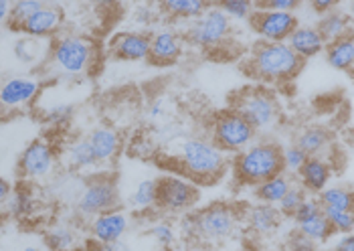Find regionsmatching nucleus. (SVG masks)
Returning <instances> with one entry per match:
<instances>
[{
  "mask_svg": "<svg viewBox=\"0 0 354 251\" xmlns=\"http://www.w3.org/2000/svg\"><path fill=\"white\" fill-rule=\"evenodd\" d=\"M67 160H69V167L77 168V170H87V168L100 167V162H97V158L93 154V148L87 142V138L73 140L67 146Z\"/></svg>",
  "mask_w": 354,
  "mask_h": 251,
  "instance_id": "obj_27",
  "label": "nucleus"
},
{
  "mask_svg": "<svg viewBox=\"0 0 354 251\" xmlns=\"http://www.w3.org/2000/svg\"><path fill=\"white\" fill-rule=\"evenodd\" d=\"M304 67V61L286 43H259L247 65L251 77L261 82H292Z\"/></svg>",
  "mask_w": 354,
  "mask_h": 251,
  "instance_id": "obj_3",
  "label": "nucleus"
},
{
  "mask_svg": "<svg viewBox=\"0 0 354 251\" xmlns=\"http://www.w3.org/2000/svg\"><path fill=\"white\" fill-rule=\"evenodd\" d=\"M306 198H308V193L301 189L300 185H292V189L281 196V201L275 205V209L279 211V215L283 219H292V215L298 211V207H300Z\"/></svg>",
  "mask_w": 354,
  "mask_h": 251,
  "instance_id": "obj_33",
  "label": "nucleus"
},
{
  "mask_svg": "<svg viewBox=\"0 0 354 251\" xmlns=\"http://www.w3.org/2000/svg\"><path fill=\"white\" fill-rule=\"evenodd\" d=\"M318 35L322 37L324 43H332L344 35H351L353 32V23H351V17L346 12H342L340 8H334L326 15L320 17L318 25H316Z\"/></svg>",
  "mask_w": 354,
  "mask_h": 251,
  "instance_id": "obj_23",
  "label": "nucleus"
},
{
  "mask_svg": "<svg viewBox=\"0 0 354 251\" xmlns=\"http://www.w3.org/2000/svg\"><path fill=\"white\" fill-rule=\"evenodd\" d=\"M332 178V168L326 158H318V156H312L304 162V167L298 172V180H300V187L306 193H322L328 187Z\"/></svg>",
  "mask_w": 354,
  "mask_h": 251,
  "instance_id": "obj_19",
  "label": "nucleus"
},
{
  "mask_svg": "<svg viewBox=\"0 0 354 251\" xmlns=\"http://www.w3.org/2000/svg\"><path fill=\"white\" fill-rule=\"evenodd\" d=\"M324 217L332 227L334 233L348 235L354 229V213L353 211H338V209H322Z\"/></svg>",
  "mask_w": 354,
  "mask_h": 251,
  "instance_id": "obj_36",
  "label": "nucleus"
},
{
  "mask_svg": "<svg viewBox=\"0 0 354 251\" xmlns=\"http://www.w3.org/2000/svg\"><path fill=\"white\" fill-rule=\"evenodd\" d=\"M292 185H296L294 178H292L290 174L281 172V174H277V176H272V178H268V180L255 185V187H253V196H255L257 203H263V205H272V207H275V205L281 201V196L292 189Z\"/></svg>",
  "mask_w": 354,
  "mask_h": 251,
  "instance_id": "obj_24",
  "label": "nucleus"
},
{
  "mask_svg": "<svg viewBox=\"0 0 354 251\" xmlns=\"http://www.w3.org/2000/svg\"><path fill=\"white\" fill-rule=\"evenodd\" d=\"M12 193V187L6 178H0V205H4L8 201V196Z\"/></svg>",
  "mask_w": 354,
  "mask_h": 251,
  "instance_id": "obj_45",
  "label": "nucleus"
},
{
  "mask_svg": "<svg viewBox=\"0 0 354 251\" xmlns=\"http://www.w3.org/2000/svg\"><path fill=\"white\" fill-rule=\"evenodd\" d=\"M63 25V10L55 4H47L37 10L27 23L23 27L19 28V32H23L25 37H30V39H49V37H55L57 30Z\"/></svg>",
  "mask_w": 354,
  "mask_h": 251,
  "instance_id": "obj_17",
  "label": "nucleus"
},
{
  "mask_svg": "<svg viewBox=\"0 0 354 251\" xmlns=\"http://www.w3.org/2000/svg\"><path fill=\"white\" fill-rule=\"evenodd\" d=\"M43 82L32 75H12L0 84V115L12 113L30 106L39 93Z\"/></svg>",
  "mask_w": 354,
  "mask_h": 251,
  "instance_id": "obj_12",
  "label": "nucleus"
},
{
  "mask_svg": "<svg viewBox=\"0 0 354 251\" xmlns=\"http://www.w3.org/2000/svg\"><path fill=\"white\" fill-rule=\"evenodd\" d=\"M170 162H174L170 168L178 176L191 180L196 187L221 180L229 167L227 154L218 150L211 140L205 138L185 140L178 146V152L170 156Z\"/></svg>",
  "mask_w": 354,
  "mask_h": 251,
  "instance_id": "obj_1",
  "label": "nucleus"
},
{
  "mask_svg": "<svg viewBox=\"0 0 354 251\" xmlns=\"http://www.w3.org/2000/svg\"><path fill=\"white\" fill-rule=\"evenodd\" d=\"M215 6L231 19V23L233 21H249V17L255 10V4L251 0H223Z\"/></svg>",
  "mask_w": 354,
  "mask_h": 251,
  "instance_id": "obj_34",
  "label": "nucleus"
},
{
  "mask_svg": "<svg viewBox=\"0 0 354 251\" xmlns=\"http://www.w3.org/2000/svg\"><path fill=\"white\" fill-rule=\"evenodd\" d=\"M318 213H322V207H320L318 198H316V196H314V198L308 196L300 207H298V211L292 215V219L296 221V225H300L304 223V221H308V219H312V217H316Z\"/></svg>",
  "mask_w": 354,
  "mask_h": 251,
  "instance_id": "obj_41",
  "label": "nucleus"
},
{
  "mask_svg": "<svg viewBox=\"0 0 354 251\" xmlns=\"http://www.w3.org/2000/svg\"><path fill=\"white\" fill-rule=\"evenodd\" d=\"M109 53L118 61H148L150 35L140 30L120 32L109 43Z\"/></svg>",
  "mask_w": 354,
  "mask_h": 251,
  "instance_id": "obj_16",
  "label": "nucleus"
},
{
  "mask_svg": "<svg viewBox=\"0 0 354 251\" xmlns=\"http://www.w3.org/2000/svg\"><path fill=\"white\" fill-rule=\"evenodd\" d=\"M211 4L205 0H164L160 4L166 15L172 19H183V21H194L198 19Z\"/></svg>",
  "mask_w": 354,
  "mask_h": 251,
  "instance_id": "obj_26",
  "label": "nucleus"
},
{
  "mask_svg": "<svg viewBox=\"0 0 354 251\" xmlns=\"http://www.w3.org/2000/svg\"><path fill=\"white\" fill-rule=\"evenodd\" d=\"M233 112H237L255 132L273 128L279 122V104L268 87L251 85L233 95Z\"/></svg>",
  "mask_w": 354,
  "mask_h": 251,
  "instance_id": "obj_5",
  "label": "nucleus"
},
{
  "mask_svg": "<svg viewBox=\"0 0 354 251\" xmlns=\"http://www.w3.org/2000/svg\"><path fill=\"white\" fill-rule=\"evenodd\" d=\"M128 229H130V221L122 209H111L106 213H100V215L91 217V223H89L91 237L97 243L122 241L124 235L128 233Z\"/></svg>",
  "mask_w": 354,
  "mask_h": 251,
  "instance_id": "obj_14",
  "label": "nucleus"
},
{
  "mask_svg": "<svg viewBox=\"0 0 354 251\" xmlns=\"http://www.w3.org/2000/svg\"><path fill=\"white\" fill-rule=\"evenodd\" d=\"M23 251H41V250H39V248H25Z\"/></svg>",
  "mask_w": 354,
  "mask_h": 251,
  "instance_id": "obj_48",
  "label": "nucleus"
},
{
  "mask_svg": "<svg viewBox=\"0 0 354 251\" xmlns=\"http://www.w3.org/2000/svg\"><path fill=\"white\" fill-rule=\"evenodd\" d=\"M45 243L51 251H77L80 250V237L77 233L67 225H57L45 235Z\"/></svg>",
  "mask_w": 354,
  "mask_h": 251,
  "instance_id": "obj_29",
  "label": "nucleus"
},
{
  "mask_svg": "<svg viewBox=\"0 0 354 251\" xmlns=\"http://www.w3.org/2000/svg\"><path fill=\"white\" fill-rule=\"evenodd\" d=\"M247 23L261 39V43H286L294 28L300 25L294 12H275L261 8H255Z\"/></svg>",
  "mask_w": 354,
  "mask_h": 251,
  "instance_id": "obj_11",
  "label": "nucleus"
},
{
  "mask_svg": "<svg viewBox=\"0 0 354 251\" xmlns=\"http://www.w3.org/2000/svg\"><path fill=\"white\" fill-rule=\"evenodd\" d=\"M198 198L201 189L178 174H166L156 180V207L166 213H185L198 203Z\"/></svg>",
  "mask_w": 354,
  "mask_h": 251,
  "instance_id": "obj_9",
  "label": "nucleus"
},
{
  "mask_svg": "<svg viewBox=\"0 0 354 251\" xmlns=\"http://www.w3.org/2000/svg\"><path fill=\"white\" fill-rule=\"evenodd\" d=\"M290 251H316V243L296 229L290 237Z\"/></svg>",
  "mask_w": 354,
  "mask_h": 251,
  "instance_id": "obj_42",
  "label": "nucleus"
},
{
  "mask_svg": "<svg viewBox=\"0 0 354 251\" xmlns=\"http://www.w3.org/2000/svg\"><path fill=\"white\" fill-rule=\"evenodd\" d=\"M231 32H233L231 19L215 4H211L198 19L192 21L185 37L191 45L203 51H215L229 41Z\"/></svg>",
  "mask_w": 354,
  "mask_h": 251,
  "instance_id": "obj_7",
  "label": "nucleus"
},
{
  "mask_svg": "<svg viewBox=\"0 0 354 251\" xmlns=\"http://www.w3.org/2000/svg\"><path fill=\"white\" fill-rule=\"evenodd\" d=\"M286 45L300 57L304 63L312 57L324 53V47H326V43L318 35L316 27H310V25H298L290 35V39L286 41Z\"/></svg>",
  "mask_w": 354,
  "mask_h": 251,
  "instance_id": "obj_18",
  "label": "nucleus"
},
{
  "mask_svg": "<svg viewBox=\"0 0 354 251\" xmlns=\"http://www.w3.org/2000/svg\"><path fill=\"white\" fill-rule=\"evenodd\" d=\"M162 112H164L162 102H156V104H152V108H150V115H152V118H158V115H162Z\"/></svg>",
  "mask_w": 354,
  "mask_h": 251,
  "instance_id": "obj_47",
  "label": "nucleus"
},
{
  "mask_svg": "<svg viewBox=\"0 0 354 251\" xmlns=\"http://www.w3.org/2000/svg\"><path fill=\"white\" fill-rule=\"evenodd\" d=\"M318 203L322 209H338V211H353L354 201L353 191L348 187H326L322 193H318Z\"/></svg>",
  "mask_w": 354,
  "mask_h": 251,
  "instance_id": "obj_28",
  "label": "nucleus"
},
{
  "mask_svg": "<svg viewBox=\"0 0 354 251\" xmlns=\"http://www.w3.org/2000/svg\"><path fill=\"white\" fill-rule=\"evenodd\" d=\"M306 160H308V156L301 152L296 144H290V146L281 148V165H283L286 174H298Z\"/></svg>",
  "mask_w": 354,
  "mask_h": 251,
  "instance_id": "obj_37",
  "label": "nucleus"
},
{
  "mask_svg": "<svg viewBox=\"0 0 354 251\" xmlns=\"http://www.w3.org/2000/svg\"><path fill=\"white\" fill-rule=\"evenodd\" d=\"M39 47H41V39L25 37V39L15 43V55L23 63H37L39 55L43 53V49H39Z\"/></svg>",
  "mask_w": 354,
  "mask_h": 251,
  "instance_id": "obj_38",
  "label": "nucleus"
},
{
  "mask_svg": "<svg viewBox=\"0 0 354 251\" xmlns=\"http://www.w3.org/2000/svg\"><path fill=\"white\" fill-rule=\"evenodd\" d=\"M6 211L12 217H23L32 211V196L27 189H12V193L8 196V201L4 203Z\"/></svg>",
  "mask_w": 354,
  "mask_h": 251,
  "instance_id": "obj_35",
  "label": "nucleus"
},
{
  "mask_svg": "<svg viewBox=\"0 0 354 251\" xmlns=\"http://www.w3.org/2000/svg\"><path fill=\"white\" fill-rule=\"evenodd\" d=\"M43 6H45L43 0H15V2H10L8 27L12 28V30H19Z\"/></svg>",
  "mask_w": 354,
  "mask_h": 251,
  "instance_id": "obj_30",
  "label": "nucleus"
},
{
  "mask_svg": "<svg viewBox=\"0 0 354 251\" xmlns=\"http://www.w3.org/2000/svg\"><path fill=\"white\" fill-rule=\"evenodd\" d=\"M298 231H300L301 235H306L308 239H312L314 243H324L334 233L330 223H328V219L324 217V213H318L316 217H312V219L298 225Z\"/></svg>",
  "mask_w": 354,
  "mask_h": 251,
  "instance_id": "obj_31",
  "label": "nucleus"
},
{
  "mask_svg": "<svg viewBox=\"0 0 354 251\" xmlns=\"http://www.w3.org/2000/svg\"><path fill=\"white\" fill-rule=\"evenodd\" d=\"M57 167V154L51 142L43 138L32 140L19 158V172L25 178H45Z\"/></svg>",
  "mask_w": 354,
  "mask_h": 251,
  "instance_id": "obj_13",
  "label": "nucleus"
},
{
  "mask_svg": "<svg viewBox=\"0 0 354 251\" xmlns=\"http://www.w3.org/2000/svg\"><path fill=\"white\" fill-rule=\"evenodd\" d=\"M332 251H354L353 233H348V235H340V237H338V241L334 243Z\"/></svg>",
  "mask_w": 354,
  "mask_h": 251,
  "instance_id": "obj_43",
  "label": "nucleus"
},
{
  "mask_svg": "<svg viewBox=\"0 0 354 251\" xmlns=\"http://www.w3.org/2000/svg\"><path fill=\"white\" fill-rule=\"evenodd\" d=\"M233 180L239 187H255L283 172L281 146L273 140H259L249 144L233 158Z\"/></svg>",
  "mask_w": 354,
  "mask_h": 251,
  "instance_id": "obj_2",
  "label": "nucleus"
},
{
  "mask_svg": "<svg viewBox=\"0 0 354 251\" xmlns=\"http://www.w3.org/2000/svg\"><path fill=\"white\" fill-rule=\"evenodd\" d=\"M239 227V211L229 203H213L189 219L192 237L205 243H218L229 237Z\"/></svg>",
  "mask_w": 354,
  "mask_h": 251,
  "instance_id": "obj_6",
  "label": "nucleus"
},
{
  "mask_svg": "<svg viewBox=\"0 0 354 251\" xmlns=\"http://www.w3.org/2000/svg\"><path fill=\"white\" fill-rule=\"evenodd\" d=\"M330 144H332V134L324 126H308L296 138V146L308 158H312V156L324 158L322 154L330 148Z\"/></svg>",
  "mask_w": 354,
  "mask_h": 251,
  "instance_id": "obj_22",
  "label": "nucleus"
},
{
  "mask_svg": "<svg viewBox=\"0 0 354 251\" xmlns=\"http://www.w3.org/2000/svg\"><path fill=\"white\" fill-rule=\"evenodd\" d=\"M93 251H132V248L122 239V241H115V243H97V248Z\"/></svg>",
  "mask_w": 354,
  "mask_h": 251,
  "instance_id": "obj_44",
  "label": "nucleus"
},
{
  "mask_svg": "<svg viewBox=\"0 0 354 251\" xmlns=\"http://www.w3.org/2000/svg\"><path fill=\"white\" fill-rule=\"evenodd\" d=\"M73 106L69 104H59V106H53L45 112V120L51 124V126H65L69 124V120L73 118Z\"/></svg>",
  "mask_w": 354,
  "mask_h": 251,
  "instance_id": "obj_40",
  "label": "nucleus"
},
{
  "mask_svg": "<svg viewBox=\"0 0 354 251\" xmlns=\"http://www.w3.org/2000/svg\"><path fill=\"white\" fill-rule=\"evenodd\" d=\"M10 15V0H0V25H8Z\"/></svg>",
  "mask_w": 354,
  "mask_h": 251,
  "instance_id": "obj_46",
  "label": "nucleus"
},
{
  "mask_svg": "<svg viewBox=\"0 0 354 251\" xmlns=\"http://www.w3.org/2000/svg\"><path fill=\"white\" fill-rule=\"evenodd\" d=\"M150 237L160 245V248H172L174 241H176V233H174V227L168 223V221H160L150 229Z\"/></svg>",
  "mask_w": 354,
  "mask_h": 251,
  "instance_id": "obj_39",
  "label": "nucleus"
},
{
  "mask_svg": "<svg viewBox=\"0 0 354 251\" xmlns=\"http://www.w3.org/2000/svg\"><path fill=\"white\" fill-rule=\"evenodd\" d=\"M183 37L176 35L170 28L158 30L154 35H150V53L148 61L156 67H168L174 65L180 57H183Z\"/></svg>",
  "mask_w": 354,
  "mask_h": 251,
  "instance_id": "obj_15",
  "label": "nucleus"
},
{
  "mask_svg": "<svg viewBox=\"0 0 354 251\" xmlns=\"http://www.w3.org/2000/svg\"><path fill=\"white\" fill-rule=\"evenodd\" d=\"M77 209L83 217H95L111 209H120V191L111 176H93L85 183Z\"/></svg>",
  "mask_w": 354,
  "mask_h": 251,
  "instance_id": "obj_10",
  "label": "nucleus"
},
{
  "mask_svg": "<svg viewBox=\"0 0 354 251\" xmlns=\"http://www.w3.org/2000/svg\"><path fill=\"white\" fill-rule=\"evenodd\" d=\"M130 205L134 209H152V207H156V180L154 178L140 180L132 196H130Z\"/></svg>",
  "mask_w": 354,
  "mask_h": 251,
  "instance_id": "obj_32",
  "label": "nucleus"
},
{
  "mask_svg": "<svg viewBox=\"0 0 354 251\" xmlns=\"http://www.w3.org/2000/svg\"><path fill=\"white\" fill-rule=\"evenodd\" d=\"M324 55H326L328 65L332 69H338V71H348L353 69L354 65V41L353 32L351 35H344L332 43H328L324 47Z\"/></svg>",
  "mask_w": 354,
  "mask_h": 251,
  "instance_id": "obj_25",
  "label": "nucleus"
},
{
  "mask_svg": "<svg viewBox=\"0 0 354 251\" xmlns=\"http://www.w3.org/2000/svg\"><path fill=\"white\" fill-rule=\"evenodd\" d=\"M213 144L225 154H239L257 138V132L233 110L218 112L213 120Z\"/></svg>",
  "mask_w": 354,
  "mask_h": 251,
  "instance_id": "obj_8",
  "label": "nucleus"
},
{
  "mask_svg": "<svg viewBox=\"0 0 354 251\" xmlns=\"http://www.w3.org/2000/svg\"><path fill=\"white\" fill-rule=\"evenodd\" d=\"M87 142L91 144L93 154H95L100 165H106L109 160H113L118 156V152L122 150V138H120L118 130H113L109 126L93 128L91 134L87 136Z\"/></svg>",
  "mask_w": 354,
  "mask_h": 251,
  "instance_id": "obj_21",
  "label": "nucleus"
},
{
  "mask_svg": "<svg viewBox=\"0 0 354 251\" xmlns=\"http://www.w3.org/2000/svg\"><path fill=\"white\" fill-rule=\"evenodd\" d=\"M49 61L61 75L80 77L93 71L97 63V47L89 37L83 35H61L55 37L49 49Z\"/></svg>",
  "mask_w": 354,
  "mask_h": 251,
  "instance_id": "obj_4",
  "label": "nucleus"
},
{
  "mask_svg": "<svg viewBox=\"0 0 354 251\" xmlns=\"http://www.w3.org/2000/svg\"><path fill=\"white\" fill-rule=\"evenodd\" d=\"M281 215L279 211L272 205H263V203H255L253 207H249L245 213L247 227L251 233H255L257 237H268L275 233L281 225Z\"/></svg>",
  "mask_w": 354,
  "mask_h": 251,
  "instance_id": "obj_20",
  "label": "nucleus"
}]
</instances>
